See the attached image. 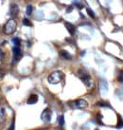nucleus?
<instances>
[{
	"instance_id": "nucleus-1",
	"label": "nucleus",
	"mask_w": 123,
	"mask_h": 130,
	"mask_svg": "<svg viewBox=\"0 0 123 130\" xmlns=\"http://www.w3.org/2000/svg\"><path fill=\"white\" fill-rule=\"evenodd\" d=\"M78 76L81 81L83 82V84L86 86L87 87H93V82L91 79V76L89 75V73L87 72L85 69H80L78 70Z\"/></svg>"
},
{
	"instance_id": "nucleus-2",
	"label": "nucleus",
	"mask_w": 123,
	"mask_h": 130,
	"mask_svg": "<svg viewBox=\"0 0 123 130\" xmlns=\"http://www.w3.org/2000/svg\"><path fill=\"white\" fill-rule=\"evenodd\" d=\"M17 28V23L14 19H10L9 21H7V23L5 24L3 28V32L6 35H11L15 32Z\"/></svg>"
},
{
	"instance_id": "nucleus-3",
	"label": "nucleus",
	"mask_w": 123,
	"mask_h": 130,
	"mask_svg": "<svg viewBox=\"0 0 123 130\" xmlns=\"http://www.w3.org/2000/svg\"><path fill=\"white\" fill-rule=\"evenodd\" d=\"M64 76H65V74L62 71L56 70V71H53V72H51L49 74V76L47 77V81L51 85H56V84L60 83L62 80L64 79Z\"/></svg>"
},
{
	"instance_id": "nucleus-4",
	"label": "nucleus",
	"mask_w": 123,
	"mask_h": 130,
	"mask_svg": "<svg viewBox=\"0 0 123 130\" xmlns=\"http://www.w3.org/2000/svg\"><path fill=\"white\" fill-rule=\"evenodd\" d=\"M51 116H52V111L50 108H46L42 112L41 114V119L45 123H49L51 120Z\"/></svg>"
},
{
	"instance_id": "nucleus-5",
	"label": "nucleus",
	"mask_w": 123,
	"mask_h": 130,
	"mask_svg": "<svg viewBox=\"0 0 123 130\" xmlns=\"http://www.w3.org/2000/svg\"><path fill=\"white\" fill-rule=\"evenodd\" d=\"M12 54H13V61L14 62H18L20 59L23 56V53H22V51L20 47H12Z\"/></svg>"
},
{
	"instance_id": "nucleus-6",
	"label": "nucleus",
	"mask_w": 123,
	"mask_h": 130,
	"mask_svg": "<svg viewBox=\"0 0 123 130\" xmlns=\"http://www.w3.org/2000/svg\"><path fill=\"white\" fill-rule=\"evenodd\" d=\"M73 105H75L77 108H85L88 106V103L83 99H78L75 102H73Z\"/></svg>"
},
{
	"instance_id": "nucleus-7",
	"label": "nucleus",
	"mask_w": 123,
	"mask_h": 130,
	"mask_svg": "<svg viewBox=\"0 0 123 130\" xmlns=\"http://www.w3.org/2000/svg\"><path fill=\"white\" fill-rule=\"evenodd\" d=\"M65 28H66V29L68 30V32L70 33L71 35L75 34V32H76V27L73 25V24L69 23V22H65Z\"/></svg>"
},
{
	"instance_id": "nucleus-8",
	"label": "nucleus",
	"mask_w": 123,
	"mask_h": 130,
	"mask_svg": "<svg viewBox=\"0 0 123 130\" xmlns=\"http://www.w3.org/2000/svg\"><path fill=\"white\" fill-rule=\"evenodd\" d=\"M59 54H60V57L63 58V59H65V60H71V59H72V56H71V54L69 53L68 51H65V50H62V51H60Z\"/></svg>"
},
{
	"instance_id": "nucleus-9",
	"label": "nucleus",
	"mask_w": 123,
	"mask_h": 130,
	"mask_svg": "<svg viewBox=\"0 0 123 130\" xmlns=\"http://www.w3.org/2000/svg\"><path fill=\"white\" fill-rule=\"evenodd\" d=\"M37 102H38V96H37L36 94H32V95H30L29 98L28 99L27 104H28V105H34V104H36Z\"/></svg>"
},
{
	"instance_id": "nucleus-10",
	"label": "nucleus",
	"mask_w": 123,
	"mask_h": 130,
	"mask_svg": "<svg viewBox=\"0 0 123 130\" xmlns=\"http://www.w3.org/2000/svg\"><path fill=\"white\" fill-rule=\"evenodd\" d=\"M19 12V8L16 4H12L11 6V15L12 17H15L16 15L18 14Z\"/></svg>"
},
{
	"instance_id": "nucleus-11",
	"label": "nucleus",
	"mask_w": 123,
	"mask_h": 130,
	"mask_svg": "<svg viewBox=\"0 0 123 130\" xmlns=\"http://www.w3.org/2000/svg\"><path fill=\"white\" fill-rule=\"evenodd\" d=\"M116 127H117V128H121V127H123V120L119 115H117V123H116Z\"/></svg>"
},
{
	"instance_id": "nucleus-12",
	"label": "nucleus",
	"mask_w": 123,
	"mask_h": 130,
	"mask_svg": "<svg viewBox=\"0 0 123 130\" xmlns=\"http://www.w3.org/2000/svg\"><path fill=\"white\" fill-rule=\"evenodd\" d=\"M58 123L61 126H63L65 124V117H64V115H61L58 117Z\"/></svg>"
},
{
	"instance_id": "nucleus-13",
	"label": "nucleus",
	"mask_w": 123,
	"mask_h": 130,
	"mask_svg": "<svg viewBox=\"0 0 123 130\" xmlns=\"http://www.w3.org/2000/svg\"><path fill=\"white\" fill-rule=\"evenodd\" d=\"M86 11H87V13L89 14V16H90V17H92V18H95V17H96V15H95V12L92 11V10H91L90 8H87Z\"/></svg>"
},
{
	"instance_id": "nucleus-14",
	"label": "nucleus",
	"mask_w": 123,
	"mask_h": 130,
	"mask_svg": "<svg viewBox=\"0 0 123 130\" xmlns=\"http://www.w3.org/2000/svg\"><path fill=\"white\" fill-rule=\"evenodd\" d=\"M23 24H24V26H27V27H31V26H32L31 22L29 21L28 18L23 19Z\"/></svg>"
},
{
	"instance_id": "nucleus-15",
	"label": "nucleus",
	"mask_w": 123,
	"mask_h": 130,
	"mask_svg": "<svg viewBox=\"0 0 123 130\" xmlns=\"http://www.w3.org/2000/svg\"><path fill=\"white\" fill-rule=\"evenodd\" d=\"M12 42H13L14 46H16V47H19V46H20V44H21V41H20L19 38H13Z\"/></svg>"
},
{
	"instance_id": "nucleus-16",
	"label": "nucleus",
	"mask_w": 123,
	"mask_h": 130,
	"mask_svg": "<svg viewBox=\"0 0 123 130\" xmlns=\"http://www.w3.org/2000/svg\"><path fill=\"white\" fill-rule=\"evenodd\" d=\"M31 12H32V6L31 5L27 6V15H30Z\"/></svg>"
},
{
	"instance_id": "nucleus-17",
	"label": "nucleus",
	"mask_w": 123,
	"mask_h": 130,
	"mask_svg": "<svg viewBox=\"0 0 123 130\" xmlns=\"http://www.w3.org/2000/svg\"><path fill=\"white\" fill-rule=\"evenodd\" d=\"M118 81H119L120 83H123V70H120L119 71V74H118Z\"/></svg>"
},
{
	"instance_id": "nucleus-18",
	"label": "nucleus",
	"mask_w": 123,
	"mask_h": 130,
	"mask_svg": "<svg viewBox=\"0 0 123 130\" xmlns=\"http://www.w3.org/2000/svg\"><path fill=\"white\" fill-rule=\"evenodd\" d=\"M74 5H76L79 9H83V5H81L80 3H79V2H77V1H75V2H74Z\"/></svg>"
},
{
	"instance_id": "nucleus-19",
	"label": "nucleus",
	"mask_w": 123,
	"mask_h": 130,
	"mask_svg": "<svg viewBox=\"0 0 123 130\" xmlns=\"http://www.w3.org/2000/svg\"><path fill=\"white\" fill-rule=\"evenodd\" d=\"M97 105H101V106H109L107 104H105V103H98Z\"/></svg>"
},
{
	"instance_id": "nucleus-20",
	"label": "nucleus",
	"mask_w": 123,
	"mask_h": 130,
	"mask_svg": "<svg viewBox=\"0 0 123 130\" xmlns=\"http://www.w3.org/2000/svg\"><path fill=\"white\" fill-rule=\"evenodd\" d=\"M72 10H73V7H72V6H69L68 9L66 10V11H67V12H70V11H72Z\"/></svg>"
},
{
	"instance_id": "nucleus-21",
	"label": "nucleus",
	"mask_w": 123,
	"mask_h": 130,
	"mask_svg": "<svg viewBox=\"0 0 123 130\" xmlns=\"http://www.w3.org/2000/svg\"><path fill=\"white\" fill-rule=\"evenodd\" d=\"M3 77H4V72L2 70H0V80L3 79Z\"/></svg>"
},
{
	"instance_id": "nucleus-22",
	"label": "nucleus",
	"mask_w": 123,
	"mask_h": 130,
	"mask_svg": "<svg viewBox=\"0 0 123 130\" xmlns=\"http://www.w3.org/2000/svg\"><path fill=\"white\" fill-rule=\"evenodd\" d=\"M96 130H98V129H96Z\"/></svg>"
}]
</instances>
